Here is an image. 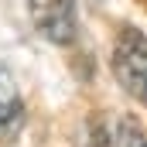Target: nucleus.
Segmentation results:
<instances>
[{
	"instance_id": "1",
	"label": "nucleus",
	"mask_w": 147,
	"mask_h": 147,
	"mask_svg": "<svg viewBox=\"0 0 147 147\" xmlns=\"http://www.w3.org/2000/svg\"><path fill=\"white\" fill-rule=\"evenodd\" d=\"M110 69L113 79L120 82V89L147 106V34L134 24H123L113 38L110 51Z\"/></svg>"
},
{
	"instance_id": "2",
	"label": "nucleus",
	"mask_w": 147,
	"mask_h": 147,
	"mask_svg": "<svg viewBox=\"0 0 147 147\" xmlns=\"http://www.w3.org/2000/svg\"><path fill=\"white\" fill-rule=\"evenodd\" d=\"M28 14L34 31L51 45H72L79 34L75 0H28Z\"/></svg>"
},
{
	"instance_id": "3",
	"label": "nucleus",
	"mask_w": 147,
	"mask_h": 147,
	"mask_svg": "<svg viewBox=\"0 0 147 147\" xmlns=\"http://www.w3.org/2000/svg\"><path fill=\"white\" fill-rule=\"evenodd\" d=\"M24 123V99L17 89V79L7 65H0V137L7 140L10 134H17Z\"/></svg>"
},
{
	"instance_id": "4",
	"label": "nucleus",
	"mask_w": 147,
	"mask_h": 147,
	"mask_svg": "<svg viewBox=\"0 0 147 147\" xmlns=\"http://www.w3.org/2000/svg\"><path fill=\"white\" fill-rule=\"evenodd\" d=\"M113 147H147V134L140 127L137 116L123 113L116 120V130H113Z\"/></svg>"
},
{
	"instance_id": "5",
	"label": "nucleus",
	"mask_w": 147,
	"mask_h": 147,
	"mask_svg": "<svg viewBox=\"0 0 147 147\" xmlns=\"http://www.w3.org/2000/svg\"><path fill=\"white\" fill-rule=\"evenodd\" d=\"M79 147H113V137L106 134V127L96 116H89L86 127H82V134H79Z\"/></svg>"
}]
</instances>
